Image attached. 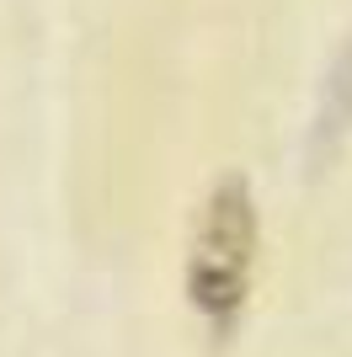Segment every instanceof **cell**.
<instances>
[{
  "label": "cell",
  "instance_id": "1",
  "mask_svg": "<svg viewBox=\"0 0 352 357\" xmlns=\"http://www.w3.org/2000/svg\"><path fill=\"white\" fill-rule=\"evenodd\" d=\"M251 256H256V208H251L246 181H219L214 197L198 213L187 251V294L214 320L240 310L251 283Z\"/></svg>",
  "mask_w": 352,
  "mask_h": 357
}]
</instances>
